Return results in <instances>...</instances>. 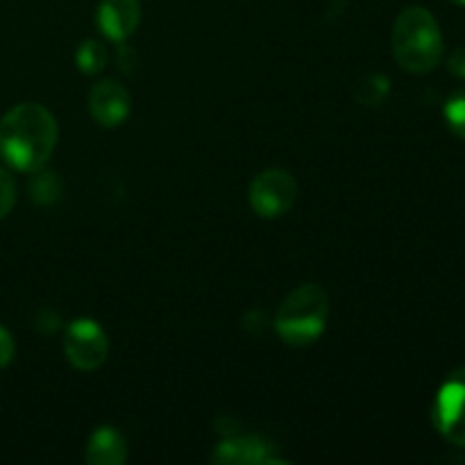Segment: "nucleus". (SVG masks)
I'll use <instances>...</instances> for the list:
<instances>
[{"instance_id":"nucleus-1","label":"nucleus","mask_w":465,"mask_h":465,"mask_svg":"<svg viewBox=\"0 0 465 465\" xmlns=\"http://www.w3.org/2000/svg\"><path fill=\"white\" fill-rule=\"evenodd\" d=\"M57 139V121L39 103H21L0 118V157L21 173L44 168Z\"/></svg>"},{"instance_id":"nucleus-2","label":"nucleus","mask_w":465,"mask_h":465,"mask_svg":"<svg viewBox=\"0 0 465 465\" xmlns=\"http://www.w3.org/2000/svg\"><path fill=\"white\" fill-rule=\"evenodd\" d=\"M391 45L395 62L404 71L416 75L434 71L443 57V35L439 21L425 7H407L395 18Z\"/></svg>"},{"instance_id":"nucleus-3","label":"nucleus","mask_w":465,"mask_h":465,"mask_svg":"<svg viewBox=\"0 0 465 465\" xmlns=\"http://www.w3.org/2000/svg\"><path fill=\"white\" fill-rule=\"evenodd\" d=\"M330 318V295L318 284H302L284 298L275 313L277 336L293 348H304L321 339Z\"/></svg>"},{"instance_id":"nucleus-4","label":"nucleus","mask_w":465,"mask_h":465,"mask_svg":"<svg viewBox=\"0 0 465 465\" xmlns=\"http://www.w3.org/2000/svg\"><path fill=\"white\" fill-rule=\"evenodd\" d=\"M250 207L262 218H280L293 209L298 200V182L284 168H266L250 182Z\"/></svg>"},{"instance_id":"nucleus-5","label":"nucleus","mask_w":465,"mask_h":465,"mask_svg":"<svg viewBox=\"0 0 465 465\" xmlns=\"http://www.w3.org/2000/svg\"><path fill=\"white\" fill-rule=\"evenodd\" d=\"M431 422L448 443L465 448V366L448 375L436 393Z\"/></svg>"},{"instance_id":"nucleus-6","label":"nucleus","mask_w":465,"mask_h":465,"mask_svg":"<svg viewBox=\"0 0 465 465\" xmlns=\"http://www.w3.org/2000/svg\"><path fill=\"white\" fill-rule=\"evenodd\" d=\"M64 354L82 372L98 371L109 354V341L103 327L91 318H77L66 327Z\"/></svg>"},{"instance_id":"nucleus-7","label":"nucleus","mask_w":465,"mask_h":465,"mask_svg":"<svg viewBox=\"0 0 465 465\" xmlns=\"http://www.w3.org/2000/svg\"><path fill=\"white\" fill-rule=\"evenodd\" d=\"M132 98L116 80H100L89 91V112L94 121L103 127H118L127 121Z\"/></svg>"},{"instance_id":"nucleus-8","label":"nucleus","mask_w":465,"mask_h":465,"mask_svg":"<svg viewBox=\"0 0 465 465\" xmlns=\"http://www.w3.org/2000/svg\"><path fill=\"white\" fill-rule=\"evenodd\" d=\"M213 463H239V465H262V463H282L280 459L272 457V448L268 440H263L262 436L254 434H232L225 436L221 445L216 448V452L212 454Z\"/></svg>"},{"instance_id":"nucleus-9","label":"nucleus","mask_w":465,"mask_h":465,"mask_svg":"<svg viewBox=\"0 0 465 465\" xmlns=\"http://www.w3.org/2000/svg\"><path fill=\"white\" fill-rule=\"evenodd\" d=\"M98 27L109 41L130 39L141 23V3L139 0H103L98 7Z\"/></svg>"},{"instance_id":"nucleus-10","label":"nucleus","mask_w":465,"mask_h":465,"mask_svg":"<svg viewBox=\"0 0 465 465\" xmlns=\"http://www.w3.org/2000/svg\"><path fill=\"white\" fill-rule=\"evenodd\" d=\"M86 461L91 465H121L127 461V440L116 427H98L86 443Z\"/></svg>"},{"instance_id":"nucleus-11","label":"nucleus","mask_w":465,"mask_h":465,"mask_svg":"<svg viewBox=\"0 0 465 465\" xmlns=\"http://www.w3.org/2000/svg\"><path fill=\"white\" fill-rule=\"evenodd\" d=\"M30 175L32 177L27 191H30V198L36 204H54L62 198V180L57 177V173L39 168V171L30 173Z\"/></svg>"},{"instance_id":"nucleus-12","label":"nucleus","mask_w":465,"mask_h":465,"mask_svg":"<svg viewBox=\"0 0 465 465\" xmlns=\"http://www.w3.org/2000/svg\"><path fill=\"white\" fill-rule=\"evenodd\" d=\"M391 94V80L381 73H371V75L361 77L354 86V100L363 107H380Z\"/></svg>"},{"instance_id":"nucleus-13","label":"nucleus","mask_w":465,"mask_h":465,"mask_svg":"<svg viewBox=\"0 0 465 465\" xmlns=\"http://www.w3.org/2000/svg\"><path fill=\"white\" fill-rule=\"evenodd\" d=\"M75 64L86 75H95V73H100L107 66V48L95 39L82 41L75 53Z\"/></svg>"},{"instance_id":"nucleus-14","label":"nucleus","mask_w":465,"mask_h":465,"mask_svg":"<svg viewBox=\"0 0 465 465\" xmlns=\"http://www.w3.org/2000/svg\"><path fill=\"white\" fill-rule=\"evenodd\" d=\"M443 116L448 121L450 130L465 141V91H457L445 100Z\"/></svg>"},{"instance_id":"nucleus-15","label":"nucleus","mask_w":465,"mask_h":465,"mask_svg":"<svg viewBox=\"0 0 465 465\" xmlns=\"http://www.w3.org/2000/svg\"><path fill=\"white\" fill-rule=\"evenodd\" d=\"M14 204H16V184H14V177L0 166V218L9 216Z\"/></svg>"},{"instance_id":"nucleus-16","label":"nucleus","mask_w":465,"mask_h":465,"mask_svg":"<svg viewBox=\"0 0 465 465\" xmlns=\"http://www.w3.org/2000/svg\"><path fill=\"white\" fill-rule=\"evenodd\" d=\"M59 325H62V322H59L57 312H53V309H41L35 316V327L41 334H54V331L59 330Z\"/></svg>"},{"instance_id":"nucleus-17","label":"nucleus","mask_w":465,"mask_h":465,"mask_svg":"<svg viewBox=\"0 0 465 465\" xmlns=\"http://www.w3.org/2000/svg\"><path fill=\"white\" fill-rule=\"evenodd\" d=\"M14 352H16V345H14L12 334L5 327H0V368H7L12 363Z\"/></svg>"},{"instance_id":"nucleus-18","label":"nucleus","mask_w":465,"mask_h":465,"mask_svg":"<svg viewBox=\"0 0 465 465\" xmlns=\"http://www.w3.org/2000/svg\"><path fill=\"white\" fill-rule=\"evenodd\" d=\"M448 71L452 73V75L461 77V80H465V45H461V48L454 50L452 54L448 57Z\"/></svg>"},{"instance_id":"nucleus-19","label":"nucleus","mask_w":465,"mask_h":465,"mask_svg":"<svg viewBox=\"0 0 465 465\" xmlns=\"http://www.w3.org/2000/svg\"><path fill=\"white\" fill-rule=\"evenodd\" d=\"M450 3H454L457 7H465V0H450Z\"/></svg>"}]
</instances>
